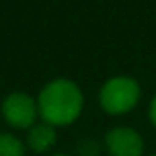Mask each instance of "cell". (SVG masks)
<instances>
[{
    "instance_id": "obj_1",
    "label": "cell",
    "mask_w": 156,
    "mask_h": 156,
    "mask_svg": "<svg viewBox=\"0 0 156 156\" xmlns=\"http://www.w3.org/2000/svg\"><path fill=\"white\" fill-rule=\"evenodd\" d=\"M38 115L49 125H69L73 123L83 105V96L78 85L71 80L56 78L49 82L38 96Z\"/></svg>"
},
{
    "instance_id": "obj_2",
    "label": "cell",
    "mask_w": 156,
    "mask_h": 156,
    "mask_svg": "<svg viewBox=\"0 0 156 156\" xmlns=\"http://www.w3.org/2000/svg\"><path fill=\"white\" fill-rule=\"evenodd\" d=\"M140 100V85L129 76H115L100 91V104L109 115L129 113Z\"/></svg>"
},
{
    "instance_id": "obj_3",
    "label": "cell",
    "mask_w": 156,
    "mask_h": 156,
    "mask_svg": "<svg viewBox=\"0 0 156 156\" xmlns=\"http://www.w3.org/2000/svg\"><path fill=\"white\" fill-rule=\"evenodd\" d=\"M2 115L5 122L16 129H27L35 125L38 115V105L35 100L24 93H11L2 104Z\"/></svg>"
},
{
    "instance_id": "obj_4",
    "label": "cell",
    "mask_w": 156,
    "mask_h": 156,
    "mask_svg": "<svg viewBox=\"0 0 156 156\" xmlns=\"http://www.w3.org/2000/svg\"><path fill=\"white\" fill-rule=\"evenodd\" d=\"M105 145L111 156H142L144 140L129 127H115L105 134Z\"/></svg>"
},
{
    "instance_id": "obj_5",
    "label": "cell",
    "mask_w": 156,
    "mask_h": 156,
    "mask_svg": "<svg viewBox=\"0 0 156 156\" xmlns=\"http://www.w3.org/2000/svg\"><path fill=\"white\" fill-rule=\"evenodd\" d=\"M55 144H56V133L53 125L42 122L31 127L27 134V145L33 153H47Z\"/></svg>"
},
{
    "instance_id": "obj_6",
    "label": "cell",
    "mask_w": 156,
    "mask_h": 156,
    "mask_svg": "<svg viewBox=\"0 0 156 156\" xmlns=\"http://www.w3.org/2000/svg\"><path fill=\"white\" fill-rule=\"evenodd\" d=\"M26 145L9 133H0V156H24Z\"/></svg>"
},
{
    "instance_id": "obj_7",
    "label": "cell",
    "mask_w": 156,
    "mask_h": 156,
    "mask_svg": "<svg viewBox=\"0 0 156 156\" xmlns=\"http://www.w3.org/2000/svg\"><path fill=\"white\" fill-rule=\"evenodd\" d=\"M78 154L80 156H96L98 154V145L93 140H83L78 144Z\"/></svg>"
},
{
    "instance_id": "obj_8",
    "label": "cell",
    "mask_w": 156,
    "mask_h": 156,
    "mask_svg": "<svg viewBox=\"0 0 156 156\" xmlns=\"http://www.w3.org/2000/svg\"><path fill=\"white\" fill-rule=\"evenodd\" d=\"M149 118H151V122L156 125V96L153 98V102H151V107H149Z\"/></svg>"
},
{
    "instance_id": "obj_9",
    "label": "cell",
    "mask_w": 156,
    "mask_h": 156,
    "mask_svg": "<svg viewBox=\"0 0 156 156\" xmlns=\"http://www.w3.org/2000/svg\"><path fill=\"white\" fill-rule=\"evenodd\" d=\"M56 156H66V154H56Z\"/></svg>"
},
{
    "instance_id": "obj_10",
    "label": "cell",
    "mask_w": 156,
    "mask_h": 156,
    "mask_svg": "<svg viewBox=\"0 0 156 156\" xmlns=\"http://www.w3.org/2000/svg\"><path fill=\"white\" fill-rule=\"evenodd\" d=\"M153 156H156V154H153Z\"/></svg>"
}]
</instances>
